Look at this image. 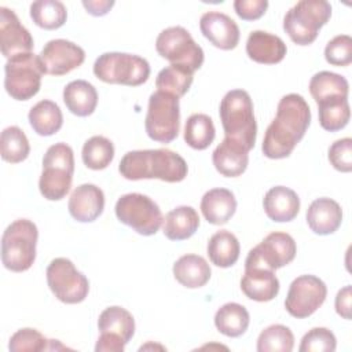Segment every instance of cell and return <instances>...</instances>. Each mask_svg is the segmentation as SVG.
I'll return each mask as SVG.
<instances>
[{"instance_id":"obj_42","label":"cell","mask_w":352,"mask_h":352,"mask_svg":"<svg viewBox=\"0 0 352 352\" xmlns=\"http://www.w3.org/2000/svg\"><path fill=\"white\" fill-rule=\"evenodd\" d=\"M324 58L333 66H348L352 62V38L348 34L333 37L326 48Z\"/></svg>"},{"instance_id":"obj_22","label":"cell","mask_w":352,"mask_h":352,"mask_svg":"<svg viewBox=\"0 0 352 352\" xmlns=\"http://www.w3.org/2000/svg\"><path fill=\"white\" fill-rule=\"evenodd\" d=\"M308 227L318 235H330L342 223V209L331 198L322 197L311 202L307 209Z\"/></svg>"},{"instance_id":"obj_34","label":"cell","mask_w":352,"mask_h":352,"mask_svg":"<svg viewBox=\"0 0 352 352\" xmlns=\"http://www.w3.org/2000/svg\"><path fill=\"white\" fill-rule=\"evenodd\" d=\"M216 129L213 120L208 114H191L184 125V142L195 150L208 148L214 140Z\"/></svg>"},{"instance_id":"obj_18","label":"cell","mask_w":352,"mask_h":352,"mask_svg":"<svg viewBox=\"0 0 352 352\" xmlns=\"http://www.w3.org/2000/svg\"><path fill=\"white\" fill-rule=\"evenodd\" d=\"M67 209L74 220L80 223H92L103 213L104 194L95 184H81L70 194Z\"/></svg>"},{"instance_id":"obj_33","label":"cell","mask_w":352,"mask_h":352,"mask_svg":"<svg viewBox=\"0 0 352 352\" xmlns=\"http://www.w3.org/2000/svg\"><path fill=\"white\" fill-rule=\"evenodd\" d=\"M319 124L329 132H336L346 126L351 117L348 98H331L316 103Z\"/></svg>"},{"instance_id":"obj_37","label":"cell","mask_w":352,"mask_h":352,"mask_svg":"<svg viewBox=\"0 0 352 352\" xmlns=\"http://www.w3.org/2000/svg\"><path fill=\"white\" fill-rule=\"evenodd\" d=\"M81 158L87 168L102 170L107 168L114 158V144L104 136H92L84 143Z\"/></svg>"},{"instance_id":"obj_28","label":"cell","mask_w":352,"mask_h":352,"mask_svg":"<svg viewBox=\"0 0 352 352\" xmlns=\"http://www.w3.org/2000/svg\"><path fill=\"white\" fill-rule=\"evenodd\" d=\"M206 252L212 264L220 268L232 267L239 258V241L228 230H220L214 232L206 246Z\"/></svg>"},{"instance_id":"obj_31","label":"cell","mask_w":352,"mask_h":352,"mask_svg":"<svg viewBox=\"0 0 352 352\" xmlns=\"http://www.w3.org/2000/svg\"><path fill=\"white\" fill-rule=\"evenodd\" d=\"M98 327L100 333L117 336L128 344L135 334V319L125 308L113 305L100 312Z\"/></svg>"},{"instance_id":"obj_17","label":"cell","mask_w":352,"mask_h":352,"mask_svg":"<svg viewBox=\"0 0 352 352\" xmlns=\"http://www.w3.org/2000/svg\"><path fill=\"white\" fill-rule=\"evenodd\" d=\"M199 29L204 37L216 48L228 51L234 50L239 43V28L227 14L219 11L205 12L199 19Z\"/></svg>"},{"instance_id":"obj_3","label":"cell","mask_w":352,"mask_h":352,"mask_svg":"<svg viewBox=\"0 0 352 352\" xmlns=\"http://www.w3.org/2000/svg\"><path fill=\"white\" fill-rule=\"evenodd\" d=\"M219 113L226 138L239 142L250 151L257 138V124L250 95L243 89L228 91L220 102Z\"/></svg>"},{"instance_id":"obj_5","label":"cell","mask_w":352,"mask_h":352,"mask_svg":"<svg viewBox=\"0 0 352 352\" xmlns=\"http://www.w3.org/2000/svg\"><path fill=\"white\" fill-rule=\"evenodd\" d=\"M38 230L28 219L12 221L1 236V261L12 272L28 271L36 260Z\"/></svg>"},{"instance_id":"obj_15","label":"cell","mask_w":352,"mask_h":352,"mask_svg":"<svg viewBox=\"0 0 352 352\" xmlns=\"http://www.w3.org/2000/svg\"><path fill=\"white\" fill-rule=\"evenodd\" d=\"M40 59L45 74L63 76L80 67L85 60L84 50L65 38L50 40L41 50Z\"/></svg>"},{"instance_id":"obj_38","label":"cell","mask_w":352,"mask_h":352,"mask_svg":"<svg viewBox=\"0 0 352 352\" xmlns=\"http://www.w3.org/2000/svg\"><path fill=\"white\" fill-rule=\"evenodd\" d=\"M1 158L10 164H18L28 158L30 153L29 140L19 126H7L1 132L0 139Z\"/></svg>"},{"instance_id":"obj_13","label":"cell","mask_w":352,"mask_h":352,"mask_svg":"<svg viewBox=\"0 0 352 352\" xmlns=\"http://www.w3.org/2000/svg\"><path fill=\"white\" fill-rule=\"evenodd\" d=\"M297 253V246L287 232H271L258 245L249 250L245 267L278 270L290 264Z\"/></svg>"},{"instance_id":"obj_1","label":"cell","mask_w":352,"mask_h":352,"mask_svg":"<svg viewBox=\"0 0 352 352\" xmlns=\"http://www.w3.org/2000/svg\"><path fill=\"white\" fill-rule=\"evenodd\" d=\"M311 124V109L298 94L285 95L276 107V116L268 125L261 150L267 158L282 160L289 157L304 138Z\"/></svg>"},{"instance_id":"obj_19","label":"cell","mask_w":352,"mask_h":352,"mask_svg":"<svg viewBox=\"0 0 352 352\" xmlns=\"http://www.w3.org/2000/svg\"><path fill=\"white\" fill-rule=\"evenodd\" d=\"M241 290L253 301L267 302L278 296L279 280L272 270L245 267V274L241 279Z\"/></svg>"},{"instance_id":"obj_36","label":"cell","mask_w":352,"mask_h":352,"mask_svg":"<svg viewBox=\"0 0 352 352\" xmlns=\"http://www.w3.org/2000/svg\"><path fill=\"white\" fill-rule=\"evenodd\" d=\"M30 18L38 28L55 30L65 25L67 11L62 1L38 0L30 4Z\"/></svg>"},{"instance_id":"obj_27","label":"cell","mask_w":352,"mask_h":352,"mask_svg":"<svg viewBox=\"0 0 352 352\" xmlns=\"http://www.w3.org/2000/svg\"><path fill=\"white\" fill-rule=\"evenodd\" d=\"M199 227V216L192 206H177L164 219V235L170 241L191 238Z\"/></svg>"},{"instance_id":"obj_8","label":"cell","mask_w":352,"mask_h":352,"mask_svg":"<svg viewBox=\"0 0 352 352\" xmlns=\"http://www.w3.org/2000/svg\"><path fill=\"white\" fill-rule=\"evenodd\" d=\"M4 88L15 100H29L41 87L45 74L40 55L33 52L18 54L7 59L4 65Z\"/></svg>"},{"instance_id":"obj_11","label":"cell","mask_w":352,"mask_h":352,"mask_svg":"<svg viewBox=\"0 0 352 352\" xmlns=\"http://www.w3.org/2000/svg\"><path fill=\"white\" fill-rule=\"evenodd\" d=\"M155 50L170 65L184 66L191 72L198 70L205 59L204 50L183 26L164 29L155 40Z\"/></svg>"},{"instance_id":"obj_6","label":"cell","mask_w":352,"mask_h":352,"mask_svg":"<svg viewBox=\"0 0 352 352\" xmlns=\"http://www.w3.org/2000/svg\"><path fill=\"white\" fill-rule=\"evenodd\" d=\"M331 16V6L326 0H301L283 18V30L297 45L312 44L322 26Z\"/></svg>"},{"instance_id":"obj_9","label":"cell","mask_w":352,"mask_h":352,"mask_svg":"<svg viewBox=\"0 0 352 352\" xmlns=\"http://www.w3.org/2000/svg\"><path fill=\"white\" fill-rule=\"evenodd\" d=\"M144 129L154 142L166 144L175 140L180 131L179 98L164 91L153 92L148 98Z\"/></svg>"},{"instance_id":"obj_16","label":"cell","mask_w":352,"mask_h":352,"mask_svg":"<svg viewBox=\"0 0 352 352\" xmlns=\"http://www.w3.org/2000/svg\"><path fill=\"white\" fill-rule=\"evenodd\" d=\"M33 37L29 30L19 22L16 14L7 8L0 7V45L1 54L10 59L18 54L32 52Z\"/></svg>"},{"instance_id":"obj_25","label":"cell","mask_w":352,"mask_h":352,"mask_svg":"<svg viewBox=\"0 0 352 352\" xmlns=\"http://www.w3.org/2000/svg\"><path fill=\"white\" fill-rule=\"evenodd\" d=\"M173 276L184 287L198 289L205 286L209 279L212 270L208 261L198 254H184L177 258L173 264Z\"/></svg>"},{"instance_id":"obj_10","label":"cell","mask_w":352,"mask_h":352,"mask_svg":"<svg viewBox=\"0 0 352 352\" xmlns=\"http://www.w3.org/2000/svg\"><path fill=\"white\" fill-rule=\"evenodd\" d=\"M117 219L140 235H154L162 226L164 216L160 206L147 195L139 192L124 194L116 202Z\"/></svg>"},{"instance_id":"obj_2","label":"cell","mask_w":352,"mask_h":352,"mask_svg":"<svg viewBox=\"0 0 352 352\" xmlns=\"http://www.w3.org/2000/svg\"><path fill=\"white\" fill-rule=\"evenodd\" d=\"M118 172L126 180L160 179L166 183H179L186 179L188 168L177 153L154 148L128 151L120 161Z\"/></svg>"},{"instance_id":"obj_43","label":"cell","mask_w":352,"mask_h":352,"mask_svg":"<svg viewBox=\"0 0 352 352\" xmlns=\"http://www.w3.org/2000/svg\"><path fill=\"white\" fill-rule=\"evenodd\" d=\"M329 161L334 169L348 173L352 170V139L342 138L329 147Z\"/></svg>"},{"instance_id":"obj_46","label":"cell","mask_w":352,"mask_h":352,"mask_svg":"<svg viewBox=\"0 0 352 352\" xmlns=\"http://www.w3.org/2000/svg\"><path fill=\"white\" fill-rule=\"evenodd\" d=\"M351 298H352L351 285L344 286L341 290H338L336 296V311L341 318L346 320L351 319Z\"/></svg>"},{"instance_id":"obj_20","label":"cell","mask_w":352,"mask_h":352,"mask_svg":"<svg viewBox=\"0 0 352 352\" xmlns=\"http://www.w3.org/2000/svg\"><path fill=\"white\" fill-rule=\"evenodd\" d=\"M287 52L285 41L270 32L253 30L246 40L248 56L263 65H275L283 60Z\"/></svg>"},{"instance_id":"obj_39","label":"cell","mask_w":352,"mask_h":352,"mask_svg":"<svg viewBox=\"0 0 352 352\" xmlns=\"http://www.w3.org/2000/svg\"><path fill=\"white\" fill-rule=\"evenodd\" d=\"M294 336L287 326L271 324L265 327L257 338L258 352H292Z\"/></svg>"},{"instance_id":"obj_12","label":"cell","mask_w":352,"mask_h":352,"mask_svg":"<svg viewBox=\"0 0 352 352\" xmlns=\"http://www.w3.org/2000/svg\"><path fill=\"white\" fill-rule=\"evenodd\" d=\"M47 283L52 294L65 304L84 301L89 292L87 276L80 272L72 260L66 257L54 258L47 267Z\"/></svg>"},{"instance_id":"obj_41","label":"cell","mask_w":352,"mask_h":352,"mask_svg":"<svg viewBox=\"0 0 352 352\" xmlns=\"http://www.w3.org/2000/svg\"><path fill=\"white\" fill-rule=\"evenodd\" d=\"M337 346L336 336L326 327H314L301 338L300 352H334Z\"/></svg>"},{"instance_id":"obj_21","label":"cell","mask_w":352,"mask_h":352,"mask_svg":"<svg viewBox=\"0 0 352 352\" xmlns=\"http://www.w3.org/2000/svg\"><path fill=\"white\" fill-rule=\"evenodd\" d=\"M212 161L216 170L226 177L241 176L249 164V150L230 138H224L223 142L214 148Z\"/></svg>"},{"instance_id":"obj_32","label":"cell","mask_w":352,"mask_h":352,"mask_svg":"<svg viewBox=\"0 0 352 352\" xmlns=\"http://www.w3.org/2000/svg\"><path fill=\"white\" fill-rule=\"evenodd\" d=\"M309 92L316 103L331 98H348L349 84L341 74L323 70L312 76Z\"/></svg>"},{"instance_id":"obj_47","label":"cell","mask_w":352,"mask_h":352,"mask_svg":"<svg viewBox=\"0 0 352 352\" xmlns=\"http://www.w3.org/2000/svg\"><path fill=\"white\" fill-rule=\"evenodd\" d=\"M82 6L88 14L94 16L106 15L114 6L113 0H82Z\"/></svg>"},{"instance_id":"obj_44","label":"cell","mask_w":352,"mask_h":352,"mask_svg":"<svg viewBox=\"0 0 352 352\" xmlns=\"http://www.w3.org/2000/svg\"><path fill=\"white\" fill-rule=\"evenodd\" d=\"M268 8L267 0H235L234 10L243 21H256L261 18Z\"/></svg>"},{"instance_id":"obj_14","label":"cell","mask_w":352,"mask_h":352,"mask_svg":"<svg viewBox=\"0 0 352 352\" xmlns=\"http://www.w3.org/2000/svg\"><path fill=\"white\" fill-rule=\"evenodd\" d=\"M326 283L315 275H300L289 286L285 300L286 311L297 319L311 316L324 302Z\"/></svg>"},{"instance_id":"obj_26","label":"cell","mask_w":352,"mask_h":352,"mask_svg":"<svg viewBox=\"0 0 352 352\" xmlns=\"http://www.w3.org/2000/svg\"><path fill=\"white\" fill-rule=\"evenodd\" d=\"M63 102L67 110L74 116L87 117L96 109L98 92L91 82L74 80L63 88Z\"/></svg>"},{"instance_id":"obj_30","label":"cell","mask_w":352,"mask_h":352,"mask_svg":"<svg viewBox=\"0 0 352 352\" xmlns=\"http://www.w3.org/2000/svg\"><path fill=\"white\" fill-rule=\"evenodd\" d=\"M250 316L248 309L238 302H227L221 305L214 315L216 329L231 338L242 336L249 327Z\"/></svg>"},{"instance_id":"obj_23","label":"cell","mask_w":352,"mask_h":352,"mask_svg":"<svg viewBox=\"0 0 352 352\" xmlns=\"http://www.w3.org/2000/svg\"><path fill=\"white\" fill-rule=\"evenodd\" d=\"M264 212L272 221H292L300 210V198L297 192L285 186L270 188L263 199Z\"/></svg>"},{"instance_id":"obj_35","label":"cell","mask_w":352,"mask_h":352,"mask_svg":"<svg viewBox=\"0 0 352 352\" xmlns=\"http://www.w3.org/2000/svg\"><path fill=\"white\" fill-rule=\"evenodd\" d=\"M194 72L184 66L169 65L160 70L155 78L157 91H164L172 94L177 98H182L187 94L192 84Z\"/></svg>"},{"instance_id":"obj_29","label":"cell","mask_w":352,"mask_h":352,"mask_svg":"<svg viewBox=\"0 0 352 352\" xmlns=\"http://www.w3.org/2000/svg\"><path fill=\"white\" fill-rule=\"evenodd\" d=\"M29 124L40 136H51L63 125V116L59 106L48 99L37 102L29 111Z\"/></svg>"},{"instance_id":"obj_7","label":"cell","mask_w":352,"mask_h":352,"mask_svg":"<svg viewBox=\"0 0 352 352\" xmlns=\"http://www.w3.org/2000/svg\"><path fill=\"white\" fill-rule=\"evenodd\" d=\"M94 74L107 84L138 87L148 80L150 65L139 55L104 52L95 60Z\"/></svg>"},{"instance_id":"obj_40","label":"cell","mask_w":352,"mask_h":352,"mask_svg":"<svg viewBox=\"0 0 352 352\" xmlns=\"http://www.w3.org/2000/svg\"><path fill=\"white\" fill-rule=\"evenodd\" d=\"M11 352H40L50 351V340H47L36 329L25 327L15 331L8 342Z\"/></svg>"},{"instance_id":"obj_24","label":"cell","mask_w":352,"mask_h":352,"mask_svg":"<svg viewBox=\"0 0 352 352\" xmlns=\"http://www.w3.org/2000/svg\"><path fill=\"white\" fill-rule=\"evenodd\" d=\"M236 199L234 194L223 187L206 191L201 199V212L205 220L214 226H223L234 216Z\"/></svg>"},{"instance_id":"obj_45","label":"cell","mask_w":352,"mask_h":352,"mask_svg":"<svg viewBox=\"0 0 352 352\" xmlns=\"http://www.w3.org/2000/svg\"><path fill=\"white\" fill-rule=\"evenodd\" d=\"M125 345L126 342L122 338L113 334L100 333L95 345V351L96 352H122Z\"/></svg>"},{"instance_id":"obj_4","label":"cell","mask_w":352,"mask_h":352,"mask_svg":"<svg viewBox=\"0 0 352 352\" xmlns=\"http://www.w3.org/2000/svg\"><path fill=\"white\" fill-rule=\"evenodd\" d=\"M74 173V154L69 144L59 142L48 147L43 157L38 180L41 195L48 201H60L70 191Z\"/></svg>"}]
</instances>
